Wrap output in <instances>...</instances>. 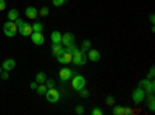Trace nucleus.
I'll return each mask as SVG.
<instances>
[{
    "label": "nucleus",
    "mask_w": 155,
    "mask_h": 115,
    "mask_svg": "<svg viewBox=\"0 0 155 115\" xmlns=\"http://www.w3.org/2000/svg\"><path fill=\"white\" fill-rule=\"evenodd\" d=\"M3 33H5V36H8V37H14V36L17 34V25H16V22L6 20V22L3 23Z\"/></svg>",
    "instance_id": "f257e3e1"
},
{
    "label": "nucleus",
    "mask_w": 155,
    "mask_h": 115,
    "mask_svg": "<svg viewBox=\"0 0 155 115\" xmlns=\"http://www.w3.org/2000/svg\"><path fill=\"white\" fill-rule=\"evenodd\" d=\"M85 78L82 75H74V76H71V87L74 89V90H81V89H84L85 87Z\"/></svg>",
    "instance_id": "f03ea898"
},
{
    "label": "nucleus",
    "mask_w": 155,
    "mask_h": 115,
    "mask_svg": "<svg viewBox=\"0 0 155 115\" xmlns=\"http://www.w3.org/2000/svg\"><path fill=\"white\" fill-rule=\"evenodd\" d=\"M74 66H84V64L87 62V55L84 52H81V50H78V52L73 53V61H71Z\"/></svg>",
    "instance_id": "7ed1b4c3"
},
{
    "label": "nucleus",
    "mask_w": 155,
    "mask_h": 115,
    "mask_svg": "<svg viewBox=\"0 0 155 115\" xmlns=\"http://www.w3.org/2000/svg\"><path fill=\"white\" fill-rule=\"evenodd\" d=\"M146 98V90L144 89H141V87H137L135 90L132 92V100H134V103L140 104V103H143V100Z\"/></svg>",
    "instance_id": "20e7f679"
},
{
    "label": "nucleus",
    "mask_w": 155,
    "mask_h": 115,
    "mask_svg": "<svg viewBox=\"0 0 155 115\" xmlns=\"http://www.w3.org/2000/svg\"><path fill=\"white\" fill-rule=\"evenodd\" d=\"M45 95H47V100L50 101V103H58L59 101V90H56L54 87H51V89H47V92H45Z\"/></svg>",
    "instance_id": "39448f33"
},
{
    "label": "nucleus",
    "mask_w": 155,
    "mask_h": 115,
    "mask_svg": "<svg viewBox=\"0 0 155 115\" xmlns=\"http://www.w3.org/2000/svg\"><path fill=\"white\" fill-rule=\"evenodd\" d=\"M56 58H58L59 64H62V66L71 64V61H73V55H71L70 52H67V50H64V53H62V55H59V56H56Z\"/></svg>",
    "instance_id": "423d86ee"
},
{
    "label": "nucleus",
    "mask_w": 155,
    "mask_h": 115,
    "mask_svg": "<svg viewBox=\"0 0 155 115\" xmlns=\"http://www.w3.org/2000/svg\"><path fill=\"white\" fill-rule=\"evenodd\" d=\"M71 76H73V72L68 69V67H62L61 70H59V78H61V81H68V79H71Z\"/></svg>",
    "instance_id": "0eeeda50"
},
{
    "label": "nucleus",
    "mask_w": 155,
    "mask_h": 115,
    "mask_svg": "<svg viewBox=\"0 0 155 115\" xmlns=\"http://www.w3.org/2000/svg\"><path fill=\"white\" fill-rule=\"evenodd\" d=\"M61 44H62L64 47H68V45L74 44V34H71V33H64V34H62V39H61Z\"/></svg>",
    "instance_id": "6e6552de"
},
{
    "label": "nucleus",
    "mask_w": 155,
    "mask_h": 115,
    "mask_svg": "<svg viewBox=\"0 0 155 115\" xmlns=\"http://www.w3.org/2000/svg\"><path fill=\"white\" fill-rule=\"evenodd\" d=\"M31 41L34 42V45H42L45 42V37L42 33H37V31H33L31 33Z\"/></svg>",
    "instance_id": "1a4fd4ad"
},
{
    "label": "nucleus",
    "mask_w": 155,
    "mask_h": 115,
    "mask_svg": "<svg viewBox=\"0 0 155 115\" xmlns=\"http://www.w3.org/2000/svg\"><path fill=\"white\" fill-rule=\"evenodd\" d=\"M16 67V61L14 59H5L3 61V64H2V70H6V72H11L12 69Z\"/></svg>",
    "instance_id": "9d476101"
},
{
    "label": "nucleus",
    "mask_w": 155,
    "mask_h": 115,
    "mask_svg": "<svg viewBox=\"0 0 155 115\" xmlns=\"http://www.w3.org/2000/svg\"><path fill=\"white\" fill-rule=\"evenodd\" d=\"M37 14H39V11L34 6H27V9H25V16H27L28 19H31V20H34L37 17Z\"/></svg>",
    "instance_id": "9b49d317"
},
{
    "label": "nucleus",
    "mask_w": 155,
    "mask_h": 115,
    "mask_svg": "<svg viewBox=\"0 0 155 115\" xmlns=\"http://www.w3.org/2000/svg\"><path fill=\"white\" fill-rule=\"evenodd\" d=\"M87 59L96 62V61L101 59V53L98 52V50H92V48H90V50H88V55H87Z\"/></svg>",
    "instance_id": "f8f14e48"
},
{
    "label": "nucleus",
    "mask_w": 155,
    "mask_h": 115,
    "mask_svg": "<svg viewBox=\"0 0 155 115\" xmlns=\"http://www.w3.org/2000/svg\"><path fill=\"white\" fill-rule=\"evenodd\" d=\"M17 33H20V34H22V36H25V37H27V36H31V33H33V27H31L30 23H25V25H23V27H22Z\"/></svg>",
    "instance_id": "ddd939ff"
},
{
    "label": "nucleus",
    "mask_w": 155,
    "mask_h": 115,
    "mask_svg": "<svg viewBox=\"0 0 155 115\" xmlns=\"http://www.w3.org/2000/svg\"><path fill=\"white\" fill-rule=\"evenodd\" d=\"M64 50H65V48L62 47V44H53V45H51V53H53L54 56L62 55V53H64Z\"/></svg>",
    "instance_id": "4468645a"
},
{
    "label": "nucleus",
    "mask_w": 155,
    "mask_h": 115,
    "mask_svg": "<svg viewBox=\"0 0 155 115\" xmlns=\"http://www.w3.org/2000/svg\"><path fill=\"white\" fill-rule=\"evenodd\" d=\"M123 113H132L130 109H126V107H121V106H115L113 104V115H123Z\"/></svg>",
    "instance_id": "2eb2a0df"
},
{
    "label": "nucleus",
    "mask_w": 155,
    "mask_h": 115,
    "mask_svg": "<svg viewBox=\"0 0 155 115\" xmlns=\"http://www.w3.org/2000/svg\"><path fill=\"white\" fill-rule=\"evenodd\" d=\"M61 39H62V34L59 31H53V33H51V42H53V44H61Z\"/></svg>",
    "instance_id": "dca6fc26"
},
{
    "label": "nucleus",
    "mask_w": 155,
    "mask_h": 115,
    "mask_svg": "<svg viewBox=\"0 0 155 115\" xmlns=\"http://www.w3.org/2000/svg\"><path fill=\"white\" fill-rule=\"evenodd\" d=\"M17 17H19V11H17L16 8L9 9V12H8V20H12V22H14Z\"/></svg>",
    "instance_id": "f3484780"
},
{
    "label": "nucleus",
    "mask_w": 155,
    "mask_h": 115,
    "mask_svg": "<svg viewBox=\"0 0 155 115\" xmlns=\"http://www.w3.org/2000/svg\"><path fill=\"white\" fill-rule=\"evenodd\" d=\"M45 81H47V75H45L44 72H39L37 76H36V83H37V84H44Z\"/></svg>",
    "instance_id": "a211bd4d"
},
{
    "label": "nucleus",
    "mask_w": 155,
    "mask_h": 115,
    "mask_svg": "<svg viewBox=\"0 0 155 115\" xmlns=\"http://www.w3.org/2000/svg\"><path fill=\"white\" fill-rule=\"evenodd\" d=\"M90 47H92V42H90L88 39H85L84 42H82V45H81V52H84V53H87L88 50H90Z\"/></svg>",
    "instance_id": "6ab92c4d"
},
{
    "label": "nucleus",
    "mask_w": 155,
    "mask_h": 115,
    "mask_svg": "<svg viewBox=\"0 0 155 115\" xmlns=\"http://www.w3.org/2000/svg\"><path fill=\"white\" fill-rule=\"evenodd\" d=\"M31 27H33V31H37V33H42L44 30V25L41 22H34V25H31Z\"/></svg>",
    "instance_id": "aec40b11"
},
{
    "label": "nucleus",
    "mask_w": 155,
    "mask_h": 115,
    "mask_svg": "<svg viewBox=\"0 0 155 115\" xmlns=\"http://www.w3.org/2000/svg\"><path fill=\"white\" fill-rule=\"evenodd\" d=\"M36 92H37L39 95H45V92H47V86H45V84H39L37 89H36Z\"/></svg>",
    "instance_id": "412c9836"
},
{
    "label": "nucleus",
    "mask_w": 155,
    "mask_h": 115,
    "mask_svg": "<svg viewBox=\"0 0 155 115\" xmlns=\"http://www.w3.org/2000/svg\"><path fill=\"white\" fill-rule=\"evenodd\" d=\"M149 83H150V79H143V81H140V84H138V87H141V89H144V90H147V87H149Z\"/></svg>",
    "instance_id": "4be33fe9"
},
{
    "label": "nucleus",
    "mask_w": 155,
    "mask_h": 115,
    "mask_svg": "<svg viewBox=\"0 0 155 115\" xmlns=\"http://www.w3.org/2000/svg\"><path fill=\"white\" fill-rule=\"evenodd\" d=\"M155 101H153V93H149V110H153L155 109Z\"/></svg>",
    "instance_id": "5701e85b"
},
{
    "label": "nucleus",
    "mask_w": 155,
    "mask_h": 115,
    "mask_svg": "<svg viewBox=\"0 0 155 115\" xmlns=\"http://www.w3.org/2000/svg\"><path fill=\"white\" fill-rule=\"evenodd\" d=\"M39 12H41V16H42V17H47L50 11H48V8H47V6H44V8H41V11H39Z\"/></svg>",
    "instance_id": "b1692460"
},
{
    "label": "nucleus",
    "mask_w": 155,
    "mask_h": 115,
    "mask_svg": "<svg viewBox=\"0 0 155 115\" xmlns=\"http://www.w3.org/2000/svg\"><path fill=\"white\" fill-rule=\"evenodd\" d=\"M104 112H102V109H99V107H93L92 109V115H102Z\"/></svg>",
    "instance_id": "393cba45"
},
{
    "label": "nucleus",
    "mask_w": 155,
    "mask_h": 115,
    "mask_svg": "<svg viewBox=\"0 0 155 115\" xmlns=\"http://www.w3.org/2000/svg\"><path fill=\"white\" fill-rule=\"evenodd\" d=\"M78 92H79V95H81V96H84V98H88V95H90V93L85 90V89H81V90H78Z\"/></svg>",
    "instance_id": "a878e982"
},
{
    "label": "nucleus",
    "mask_w": 155,
    "mask_h": 115,
    "mask_svg": "<svg viewBox=\"0 0 155 115\" xmlns=\"http://www.w3.org/2000/svg\"><path fill=\"white\" fill-rule=\"evenodd\" d=\"M64 3H65V0H53V5L54 6H62Z\"/></svg>",
    "instance_id": "bb28decb"
},
{
    "label": "nucleus",
    "mask_w": 155,
    "mask_h": 115,
    "mask_svg": "<svg viewBox=\"0 0 155 115\" xmlns=\"http://www.w3.org/2000/svg\"><path fill=\"white\" fill-rule=\"evenodd\" d=\"M47 89H51V87H54V81L53 79H47Z\"/></svg>",
    "instance_id": "cd10ccee"
},
{
    "label": "nucleus",
    "mask_w": 155,
    "mask_h": 115,
    "mask_svg": "<svg viewBox=\"0 0 155 115\" xmlns=\"http://www.w3.org/2000/svg\"><path fill=\"white\" fill-rule=\"evenodd\" d=\"M106 101H107V104H109V106H113V104H115L113 96H107V100H106Z\"/></svg>",
    "instance_id": "c85d7f7f"
},
{
    "label": "nucleus",
    "mask_w": 155,
    "mask_h": 115,
    "mask_svg": "<svg viewBox=\"0 0 155 115\" xmlns=\"http://www.w3.org/2000/svg\"><path fill=\"white\" fill-rule=\"evenodd\" d=\"M74 112H76L78 115H81V113H84V109H82L81 106H76V109H74Z\"/></svg>",
    "instance_id": "c756f323"
},
{
    "label": "nucleus",
    "mask_w": 155,
    "mask_h": 115,
    "mask_svg": "<svg viewBox=\"0 0 155 115\" xmlns=\"http://www.w3.org/2000/svg\"><path fill=\"white\" fill-rule=\"evenodd\" d=\"M0 76H2L3 79H8V76H9V75H8V72H6V70H2V73H0Z\"/></svg>",
    "instance_id": "7c9ffc66"
},
{
    "label": "nucleus",
    "mask_w": 155,
    "mask_h": 115,
    "mask_svg": "<svg viewBox=\"0 0 155 115\" xmlns=\"http://www.w3.org/2000/svg\"><path fill=\"white\" fill-rule=\"evenodd\" d=\"M5 8H6L5 0H0V11H5Z\"/></svg>",
    "instance_id": "2f4dec72"
},
{
    "label": "nucleus",
    "mask_w": 155,
    "mask_h": 115,
    "mask_svg": "<svg viewBox=\"0 0 155 115\" xmlns=\"http://www.w3.org/2000/svg\"><path fill=\"white\" fill-rule=\"evenodd\" d=\"M153 72H155V70H153V67H152V69H150V72H149V76H147V79H153Z\"/></svg>",
    "instance_id": "473e14b6"
},
{
    "label": "nucleus",
    "mask_w": 155,
    "mask_h": 115,
    "mask_svg": "<svg viewBox=\"0 0 155 115\" xmlns=\"http://www.w3.org/2000/svg\"><path fill=\"white\" fill-rule=\"evenodd\" d=\"M37 86H39V84H37V83H36V81H33V83H31V84H30V87H31V89H33V90H36V89H37Z\"/></svg>",
    "instance_id": "72a5a7b5"
},
{
    "label": "nucleus",
    "mask_w": 155,
    "mask_h": 115,
    "mask_svg": "<svg viewBox=\"0 0 155 115\" xmlns=\"http://www.w3.org/2000/svg\"><path fill=\"white\" fill-rule=\"evenodd\" d=\"M149 20H150V23H153V22H155V19H153V14H150V17H149Z\"/></svg>",
    "instance_id": "f704fd0d"
},
{
    "label": "nucleus",
    "mask_w": 155,
    "mask_h": 115,
    "mask_svg": "<svg viewBox=\"0 0 155 115\" xmlns=\"http://www.w3.org/2000/svg\"><path fill=\"white\" fill-rule=\"evenodd\" d=\"M0 73H2V66H0Z\"/></svg>",
    "instance_id": "c9c22d12"
}]
</instances>
